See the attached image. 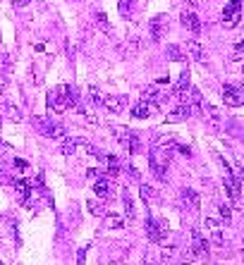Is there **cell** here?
I'll use <instances>...</instances> for the list:
<instances>
[{
	"label": "cell",
	"mask_w": 244,
	"mask_h": 265,
	"mask_svg": "<svg viewBox=\"0 0 244 265\" xmlns=\"http://www.w3.org/2000/svg\"><path fill=\"white\" fill-rule=\"evenodd\" d=\"M103 106L108 107V112L120 115L122 110L127 107V96H108V98H103Z\"/></svg>",
	"instance_id": "8fae6325"
},
{
	"label": "cell",
	"mask_w": 244,
	"mask_h": 265,
	"mask_svg": "<svg viewBox=\"0 0 244 265\" xmlns=\"http://www.w3.org/2000/svg\"><path fill=\"white\" fill-rule=\"evenodd\" d=\"M187 51H189L191 60H196V62H203L206 53H203V48H201V43H199V41H194V39L187 41Z\"/></svg>",
	"instance_id": "ac0fdd59"
},
{
	"label": "cell",
	"mask_w": 244,
	"mask_h": 265,
	"mask_svg": "<svg viewBox=\"0 0 244 265\" xmlns=\"http://www.w3.org/2000/svg\"><path fill=\"white\" fill-rule=\"evenodd\" d=\"M141 101H151V103H161V101H168V96L158 89V86H146L141 91Z\"/></svg>",
	"instance_id": "9a60e30c"
},
{
	"label": "cell",
	"mask_w": 244,
	"mask_h": 265,
	"mask_svg": "<svg viewBox=\"0 0 244 265\" xmlns=\"http://www.w3.org/2000/svg\"><path fill=\"white\" fill-rule=\"evenodd\" d=\"M146 237H149L151 241H163V239L168 237V225L153 220L149 215V217H146Z\"/></svg>",
	"instance_id": "52a82bcc"
},
{
	"label": "cell",
	"mask_w": 244,
	"mask_h": 265,
	"mask_svg": "<svg viewBox=\"0 0 244 265\" xmlns=\"http://www.w3.org/2000/svg\"><path fill=\"white\" fill-rule=\"evenodd\" d=\"M170 158H173V151L163 146H153L149 153V167L151 172L156 174L158 182H165V172H168V165H170Z\"/></svg>",
	"instance_id": "6da1fadb"
},
{
	"label": "cell",
	"mask_w": 244,
	"mask_h": 265,
	"mask_svg": "<svg viewBox=\"0 0 244 265\" xmlns=\"http://www.w3.org/2000/svg\"><path fill=\"white\" fill-rule=\"evenodd\" d=\"M74 151H77V139H62L60 153H62V156H72Z\"/></svg>",
	"instance_id": "83f0119b"
},
{
	"label": "cell",
	"mask_w": 244,
	"mask_h": 265,
	"mask_svg": "<svg viewBox=\"0 0 244 265\" xmlns=\"http://www.w3.org/2000/svg\"><path fill=\"white\" fill-rule=\"evenodd\" d=\"M96 24H98V29L103 31V34H113V27H110V22H108V17L103 12H96Z\"/></svg>",
	"instance_id": "484cf974"
},
{
	"label": "cell",
	"mask_w": 244,
	"mask_h": 265,
	"mask_svg": "<svg viewBox=\"0 0 244 265\" xmlns=\"http://www.w3.org/2000/svg\"><path fill=\"white\" fill-rule=\"evenodd\" d=\"M89 96H91V103H96V106H103V96H101V91H98L96 86H91V89H89Z\"/></svg>",
	"instance_id": "1f68e13d"
},
{
	"label": "cell",
	"mask_w": 244,
	"mask_h": 265,
	"mask_svg": "<svg viewBox=\"0 0 244 265\" xmlns=\"http://www.w3.org/2000/svg\"><path fill=\"white\" fill-rule=\"evenodd\" d=\"M206 227L211 229V237H213V241H216V244H223V232H220V225H218L213 217H206Z\"/></svg>",
	"instance_id": "603a6c76"
},
{
	"label": "cell",
	"mask_w": 244,
	"mask_h": 265,
	"mask_svg": "<svg viewBox=\"0 0 244 265\" xmlns=\"http://www.w3.org/2000/svg\"><path fill=\"white\" fill-rule=\"evenodd\" d=\"M139 196H141V201H144V203H156V201H158L156 189H153V186H149V184L139 186Z\"/></svg>",
	"instance_id": "d6986e66"
},
{
	"label": "cell",
	"mask_w": 244,
	"mask_h": 265,
	"mask_svg": "<svg viewBox=\"0 0 244 265\" xmlns=\"http://www.w3.org/2000/svg\"><path fill=\"white\" fill-rule=\"evenodd\" d=\"M182 201L189 206V211H199V203H201V199H199V194L194 191V189H182Z\"/></svg>",
	"instance_id": "2e32d148"
},
{
	"label": "cell",
	"mask_w": 244,
	"mask_h": 265,
	"mask_svg": "<svg viewBox=\"0 0 244 265\" xmlns=\"http://www.w3.org/2000/svg\"><path fill=\"white\" fill-rule=\"evenodd\" d=\"M14 165H17V167H19V170H27V162H24V160H14Z\"/></svg>",
	"instance_id": "8d00e7d4"
},
{
	"label": "cell",
	"mask_w": 244,
	"mask_h": 265,
	"mask_svg": "<svg viewBox=\"0 0 244 265\" xmlns=\"http://www.w3.org/2000/svg\"><path fill=\"white\" fill-rule=\"evenodd\" d=\"M218 212H220V217H223L225 222H230V217H232V208H230V206H225V203H218Z\"/></svg>",
	"instance_id": "4dcf8cb0"
},
{
	"label": "cell",
	"mask_w": 244,
	"mask_h": 265,
	"mask_svg": "<svg viewBox=\"0 0 244 265\" xmlns=\"http://www.w3.org/2000/svg\"><path fill=\"white\" fill-rule=\"evenodd\" d=\"M86 208H89V212H91V215H96V217H103V215H106L103 206H101V203H98L96 199H89V201H86Z\"/></svg>",
	"instance_id": "4316f807"
},
{
	"label": "cell",
	"mask_w": 244,
	"mask_h": 265,
	"mask_svg": "<svg viewBox=\"0 0 244 265\" xmlns=\"http://www.w3.org/2000/svg\"><path fill=\"white\" fill-rule=\"evenodd\" d=\"M158 115V103H151V101H141L132 107V117L136 119H146V117H153Z\"/></svg>",
	"instance_id": "9c48e42d"
},
{
	"label": "cell",
	"mask_w": 244,
	"mask_h": 265,
	"mask_svg": "<svg viewBox=\"0 0 244 265\" xmlns=\"http://www.w3.org/2000/svg\"><path fill=\"white\" fill-rule=\"evenodd\" d=\"M235 51H237V53H244V41H240V43H235Z\"/></svg>",
	"instance_id": "f35d334b"
},
{
	"label": "cell",
	"mask_w": 244,
	"mask_h": 265,
	"mask_svg": "<svg viewBox=\"0 0 244 265\" xmlns=\"http://www.w3.org/2000/svg\"><path fill=\"white\" fill-rule=\"evenodd\" d=\"M180 22H182V27L184 29H189L191 34H199V31H201V22H199V17H196L194 12H182Z\"/></svg>",
	"instance_id": "5bb4252c"
},
{
	"label": "cell",
	"mask_w": 244,
	"mask_h": 265,
	"mask_svg": "<svg viewBox=\"0 0 244 265\" xmlns=\"http://www.w3.org/2000/svg\"><path fill=\"white\" fill-rule=\"evenodd\" d=\"M5 110H7V115L12 117V122H22V112H19V107L12 106V103H5Z\"/></svg>",
	"instance_id": "f546056e"
},
{
	"label": "cell",
	"mask_w": 244,
	"mask_h": 265,
	"mask_svg": "<svg viewBox=\"0 0 244 265\" xmlns=\"http://www.w3.org/2000/svg\"><path fill=\"white\" fill-rule=\"evenodd\" d=\"M5 153H12V146H10V144H2V141H0V156H5Z\"/></svg>",
	"instance_id": "e575fe53"
},
{
	"label": "cell",
	"mask_w": 244,
	"mask_h": 265,
	"mask_svg": "<svg viewBox=\"0 0 244 265\" xmlns=\"http://www.w3.org/2000/svg\"><path fill=\"white\" fill-rule=\"evenodd\" d=\"M175 256H177V249H175V246H165V249L161 251V258H163V261H173Z\"/></svg>",
	"instance_id": "d6a6232c"
},
{
	"label": "cell",
	"mask_w": 244,
	"mask_h": 265,
	"mask_svg": "<svg viewBox=\"0 0 244 265\" xmlns=\"http://www.w3.org/2000/svg\"><path fill=\"white\" fill-rule=\"evenodd\" d=\"M189 115H191V107L187 106V103H182V106H177L168 117H165V122L168 124H177V122H184V119H189Z\"/></svg>",
	"instance_id": "7c38bea8"
},
{
	"label": "cell",
	"mask_w": 244,
	"mask_h": 265,
	"mask_svg": "<svg viewBox=\"0 0 244 265\" xmlns=\"http://www.w3.org/2000/svg\"><path fill=\"white\" fill-rule=\"evenodd\" d=\"M189 98H191V103L201 106V96H199V91H196V89H191V91H189Z\"/></svg>",
	"instance_id": "836d02e7"
},
{
	"label": "cell",
	"mask_w": 244,
	"mask_h": 265,
	"mask_svg": "<svg viewBox=\"0 0 244 265\" xmlns=\"http://www.w3.org/2000/svg\"><path fill=\"white\" fill-rule=\"evenodd\" d=\"M168 29H170V24H168V17H165V14H156V17L149 22L151 41H161L163 36L168 34Z\"/></svg>",
	"instance_id": "8992f818"
},
{
	"label": "cell",
	"mask_w": 244,
	"mask_h": 265,
	"mask_svg": "<svg viewBox=\"0 0 244 265\" xmlns=\"http://www.w3.org/2000/svg\"><path fill=\"white\" fill-rule=\"evenodd\" d=\"M10 69H12V60H10V55L0 53V72H2V74H10Z\"/></svg>",
	"instance_id": "f1b7e54d"
},
{
	"label": "cell",
	"mask_w": 244,
	"mask_h": 265,
	"mask_svg": "<svg viewBox=\"0 0 244 265\" xmlns=\"http://www.w3.org/2000/svg\"><path fill=\"white\" fill-rule=\"evenodd\" d=\"M127 172H129V177H132V179H139V170H136V167H132V165H129V167H127Z\"/></svg>",
	"instance_id": "d590c367"
},
{
	"label": "cell",
	"mask_w": 244,
	"mask_h": 265,
	"mask_svg": "<svg viewBox=\"0 0 244 265\" xmlns=\"http://www.w3.org/2000/svg\"><path fill=\"white\" fill-rule=\"evenodd\" d=\"M118 132V139L120 144L127 148V153H139L141 151V141H139V134L132 132V129H115Z\"/></svg>",
	"instance_id": "5b68a950"
},
{
	"label": "cell",
	"mask_w": 244,
	"mask_h": 265,
	"mask_svg": "<svg viewBox=\"0 0 244 265\" xmlns=\"http://www.w3.org/2000/svg\"><path fill=\"white\" fill-rule=\"evenodd\" d=\"M242 2L244 0H230L223 10V27L225 29H232L237 27V22L242 19Z\"/></svg>",
	"instance_id": "3957f363"
},
{
	"label": "cell",
	"mask_w": 244,
	"mask_h": 265,
	"mask_svg": "<svg viewBox=\"0 0 244 265\" xmlns=\"http://www.w3.org/2000/svg\"><path fill=\"white\" fill-rule=\"evenodd\" d=\"M31 182H29V179H17V182H14V191H17V196H19V199L24 201L29 196V191H31Z\"/></svg>",
	"instance_id": "7402d4cb"
},
{
	"label": "cell",
	"mask_w": 244,
	"mask_h": 265,
	"mask_svg": "<svg viewBox=\"0 0 244 265\" xmlns=\"http://www.w3.org/2000/svg\"><path fill=\"white\" fill-rule=\"evenodd\" d=\"M48 107L53 110L55 115H62V112L69 107V103H67V86H65V84L48 93Z\"/></svg>",
	"instance_id": "7a4b0ae2"
},
{
	"label": "cell",
	"mask_w": 244,
	"mask_h": 265,
	"mask_svg": "<svg viewBox=\"0 0 244 265\" xmlns=\"http://www.w3.org/2000/svg\"><path fill=\"white\" fill-rule=\"evenodd\" d=\"M187 89H189V72L184 69L182 74H180V81H177L175 91H173V96H177L180 101H184V93H187Z\"/></svg>",
	"instance_id": "e0dca14e"
},
{
	"label": "cell",
	"mask_w": 244,
	"mask_h": 265,
	"mask_svg": "<svg viewBox=\"0 0 244 265\" xmlns=\"http://www.w3.org/2000/svg\"><path fill=\"white\" fill-rule=\"evenodd\" d=\"M34 122H36L39 132L43 134V136H48V139H62V136H65V127H62V124H55V122H51L48 117H36Z\"/></svg>",
	"instance_id": "277c9868"
},
{
	"label": "cell",
	"mask_w": 244,
	"mask_h": 265,
	"mask_svg": "<svg viewBox=\"0 0 244 265\" xmlns=\"http://www.w3.org/2000/svg\"><path fill=\"white\" fill-rule=\"evenodd\" d=\"M122 206H124V212H127V220L132 222L136 212H134V201H132V196H129V191H127V189L122 191Z\"/></svg>",
	"instance_id": "ffe728a7"
},
{
	"label": "cell",
	"mask_w": 244,
	"mask_h": 265,
	"mask_svg": "<svg viewBox=\"0 0 244 265\" xmlns=\"http://www.w3.org/2000/svg\"><path fill=\"white\" fill-rule=\"evenodd\" d=\"M223 103L230 107L244 106V89H235V86H225L223 89Z\"/></svg>",
	"instance_id": "ba28073f"
},
{
	"label": "cell",
	"mask_w": 244,
	"mask_h": 265,
	"mask_svg": "<svg viewBox=\"0 0 244 265\" xmlns=\"http://www.w3.org/2000/svg\"><path fill=\"white\" fill-rule=\"evenodd\" d=\"M122 227V217L115 215V212H108L103 215V229H120Z\"/></svg>",
	"instance_id": "44dd1931"
},
{
	"label": "cell",
	"mask_w": 244,
	"mask_h": 265,
	"mask_svg": "<svg viewBox=\"0 0 244 265\" xmlns=\"http://www.w3.org/2000/svg\"><path fill=\"white\" fill-rule=\"evenodd\" d=\"M29 2H31V0H17V2H14V7H24V5H29Z\"/></svg>",
	"instance_id": "ab89813d"
},
{
	"label": "cell",
	"mask_w": 244,
	"mask_h": 265,
	"mask_svg": "<svg viewBox=\"0 0 244 265\" xmlns=\"http://www.w3.org/2000/svg\"><path fill=\"white\" fill-rule=\"evenodd\" d=\"M84 258H86V249H79V256H77V261L84 263Z\"/></svg>",
	"instance_id": "74e56055"
},
{
	"label": "cell",
	"mask_w": 244,
	"mask_h": 265,
	"mask_svg": "<svg viewBox=\"0 0 244 265\" xmlns=\"http://www.w3.org/2000/svg\"><path fill=\"white\" fill-rule=\"evenodd\" d=\"M191 253L194 256H208V241L201 237V232L199 229H191Z\"/></svg>",
	"instance_id": "30bf717a"
},
{
	"label": "cell",
	"mask_w": 244,
	"mask_h": 265,
	"mask_svg": "<svg viewBox=\"0 0 244 265\" xmlns=\"http://www.w3.org/2000/svg\"><path fill=\"white\" fill-rule=\"evenodd\" d=\"M165 55L173 60V62H180V60H184V55H182V48L175 46V43H170V46H165Z\"/></svg>",
	"instance_id": "d4e9b609"
},
{
	"label": "cell",
	"mask_w": 244,
	"mask_h": 265,
	"mask_svg": "<svg viewBox=\"0 0 244 265\" xmlns=\"http://www.w3.org/2000/svg\"><path fill=\"white\" fill-rule=\"evenodd\" d=\"M94 191H96V196H98V199H113V184L108 182V177L96 179Z\"/></svg>",
	"instance_id": "4fadbf2b"
},
{
	"label": "cell",
	"mask_w": 244,
	"mask_h": 265,
	"mask_svg": "<svg viewBox=\"0 0 244 265\" xmlns=\"http://www.w3.org/2000/svg\"><path fill=\"white\" fill-rule=\"evenodd\" d=\"M201 107L203 110H206V112H208V119H211V122H213V124H220V122H223V115H220V110H218L216 106H208V103H201Z\"/></svg>",
	"instance_id": "cb8c5ba5"
}]
</instances>
